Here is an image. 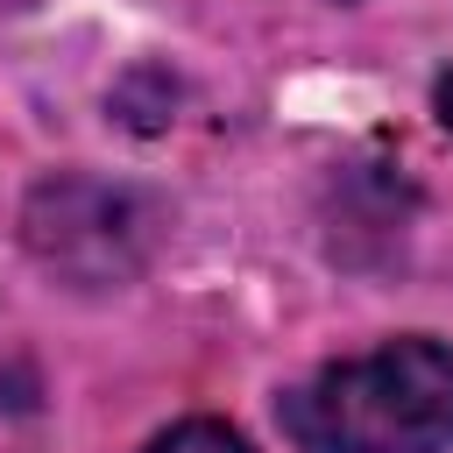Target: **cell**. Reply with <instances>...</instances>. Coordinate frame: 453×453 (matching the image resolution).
Wrapping results in <instances>:
<instances>
[{
    "instance_id": "6da1fadb",
    "label": "cell",
    "mask_w": 453,
    "mask_h": 453,
    "mask_svg": "<svg viewBox=\"0 0 453 453\" xmlns=\"http://www.w3.org/2000/svg\"><path fill=\"white\" fill-rule=\"evenodd\" d=\"M283 432L297 439V453H446L453 347L411 333L375 354L333 361L283 396Z\"/></svg>"
},
{
    "instance_id": "7a4b0ae2",
    "label": "cell",
    "mask_w": 453,
    "mask_h": 453,
    "mask_svg": "<svg viewBox=\"0 0 453 453\" xmlns=\"http://www.w3.org/2000/svg\"><path fill=\"white\" fill-rule=\"evenodd\" d=\"M142 453H248V439L234 425H219V418H184V425L156 432Z\"/></svg>"
},
{
    "instance_id": "3957f363",
    "label": "cell",
    "mask_w": 453,
    "mask_h": 453,
    "mask_svg": "<svg viewBox=\"0 0 453 453\" xmlns=\"http://www.w3.org/2000/svg\"><path fill=\"white\" fill-rule=\"evenodd\" d=\"M432 106H439V127H446V134H453V71H446V78H439V85H432Z\"/></svg>"
}]
</instances>
